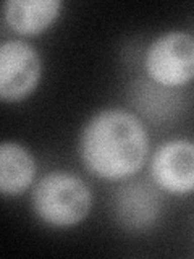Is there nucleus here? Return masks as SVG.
Masks as SVG:
<instances>
[{
  "label": "nucleus",
  "mask_w": 194,
  "mask_h": 259,
  "mask_svg": "<svg viewBox=\"0 0 194 259\" xmlns=\"http://www.w3.org/2000/svg\"><path fill=\"white\" fill-rule=\"evenodd\" d=\"M60 8V0H8L4 7V15L13 31L32 36L51 26L59 16Z\"/></svg>",
  "instance_id": "obj_7"
},
{
  "label": "nucleus",
  "mask_w": 194,
  "mask_h": 259,
  "mask_svg": "<svg viewBox=\"0 0 194 259\" xmlns=\"http://www.w3.org/2000/svg\"><path fill=\"white\" fill-rule=\"evenodd\" d=\"M79 154L89 172L105 180L131 177L144 165L149 136L123 109H105L89 118L79 136Z\"/></svg>",
  "instance_id": "obj_1"
},
{
  "label": "nucleus",
  "mask_w": 194,
  "mask_h": 259,
  "mask_svg": "<svg viewBox=\"0 0 194 259\" xmlns=\"http://www.w3.org/2000/svg\"><path fill=\"white\" fill-rule=\"evenodd\" d=\"M31 206L44 224L63 229L79 224L89 214L92 193L78 175L55 170L34 185Z\"/></svg>",
  "instance_id": "obj_2"
},
{
  "label": "nucleus",
  "mask_w": 194,
  "mask_h": 259,
  "mask_svg": "<svg viewBox=\"0 0 194 259\" xmlns=\"http://www.w3.org/2000/svg\"><path fill=\"white\" fill-rule=\"evenodd\" d=\"M162 201L157 190L141 182L120 186L113 196L117 221L131 230H144L157 221Z\"/></svg>",
  "instance_id": "obj_6"
},
{
  "label": "nucleus",
  "mask_w": 194,
  "mask_h": 259,
  "mask_svg": "<svg viewBox=\"0 0 194 259\" xmlns=\"http://www.w3.org/2000/svg\"><path fill=\"white\" fill-rule=\"evenodd\" d=\"M146 71L162 86H181L194 78V37L170 31L154 39L146 52Z\"/></svg>",
  "instance_id": "obj_3"
},
{
  "label": "nucleus",
  "mask_w": 194,
  "mask_h": 259,
  "mask_svg": "<svg viewBox=\"0 0 194 259\" xmlns=\"http://www.w3.org/2000/svg\"><path fill=\"white\" fill-rule=\"evenodd\" d=\"M40 57L31 44L20 39L0 46V96L4 101L18 102L36 89L40 79Z\"/></svg>",
  "instance_id": "obj_4"
},
{
  "label": "nucleus",
  "mask_w": 194,
  "mask_h": 259,
  "mask_svg": "<svg viewBox=\"0 0 194 259\" xmlns=\"http://www.w3.org/2000/svg\"><path fill=\"white\" fill-rule=\"evenodd\" d=\"M151 177L167 193L188 194L194 191V143L173 140L162 144L152 157Z\"/></svg>",
  "instance_id": "obj_5"
},
{
  "label": "nucleus",
  "mask_w": 194,
  "mask_h": 259,
  "mask_svg": "<svg viewBox=\"0 0 194 259\" xmlns=\"http://www.w3.org/2000/svg\"><path fill=\"white\" fill-rule=\"evenodd\" d=\"M36 164L31 152L18 143L0 146V191L4 196H18L32 183Z\"/></svg>",
  "instance_id": "obj_8"
}]
</instances>
